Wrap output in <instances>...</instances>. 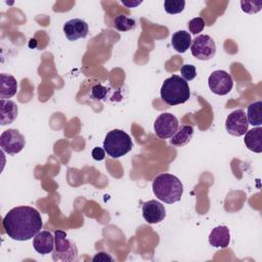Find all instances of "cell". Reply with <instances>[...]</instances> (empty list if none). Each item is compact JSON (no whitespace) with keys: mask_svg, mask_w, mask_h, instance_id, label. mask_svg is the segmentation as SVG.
I'll return each instance as SVG.
<instances>
[{"mask_svg":"<svg viewBox=\"0 0 262 262\" xmlns=\"http://www.w3.org/2000/svg\"><path fill=\"white\" fill-rule=\"evenodd\" d=\"M5 233L14 241L25 242L41 231L43 222L39 211L33 207L19 206L12 208L2 221Z\"/></svg>","mask_w":262,"mask_h":262,"instance_id":"obj_1","label":"cell"},{"mask_svg":"<svg viewBox=\"0 0 262 262\" xmlns=\"http://www.w3.org/2000/svg\"><path fill=\"white\" fill-rule=\"evenodd\" d=\"M152 191L160 201L167 204H174L180 201L182 196L183 184L175 175L164 173L154 179Z\"/></svg>","mask_w":262,"mask_h":262,"instance_id":"obj_2","label":"cell"},{"mask_svg":"<svg viewBox=\"0 0 262 262\" xmlns=\"http://www.w3.org/2000/svg\"><path fill=\"white\" fill-rule=\"evenodd\" d=\"M161 98L168 105L182 104L190 97L188 83L178 75H172L162 84Z\"/></svg>","mask_w":262,"mask_h":262,"instance_id":"obj_3","label":"cell"},{"mask_svg":"<svg viewBox=\"0 0 262 262\" xmlns=\"http://www.w3.org/2000/svg\"><path fill=\"white\" fill-rule=\"evenodd\" d=\"M133 147L131 137L123 130L114 129L110 131L103 140V149L107 156L114 159L128 154Z\"/></svg>","mask_w":262,"mask_h":262,"instance_id":"obj_4","label":"cell"},{"mask_svg":"<svg viewBox=\"0 0 262 262\" xmlns=\"http://www.w3.org/2000/svg\"><path fill=\"white\" fill-rule=\"evenodd\" d=\"M54 249L52 259L54 261L74 262L78 261V250L76 245L67 238V232L63 230L54 231Z\"/></svg>","mask_w":262,"mask_h":262,"instance_id":"obj_5","label":"cell"},{"mask_svg":"<svg viewBox=\"0 0 262 262\" xmlns=\"http://www.w3.org/2000/svg\"><path fill=\"white\" fill-rule=\"evenodd\" d=\"M190 50L192 56L195 58L209 60L214 57L216 53V44L209 35H199L191 41Z\"/></svg>","mask_w":262,"mask_h":262,"instance_id":"obj_6","label":"cell"},{"mask_svg":"<svg viewBox=\"0 0 262 262\" xmlns=\"http://www.w3.org/2000/svg\"><path fill=\"white\" fill-rule=\"evenodd\" d=\"M26 145L24 135L16 129H7L0 135V146L8 155L18 154Z\"/></svg>","mask_w":262,"mask_h":262,"instance_id":"obj_7","label":"cell"},{"mask_svg":"<svg viewBox=\"0 0 262 262\" xmlns=\"http://www.w3.org/2000/svg\"><path fill=\"white\" fill-rule=\"evenodd\" d=\"M179 128L177 118L170 113H163L159 115L154 123V129L157 136L161 139L172 137Z\"/></svg>","mask_w":262,"mask_h":262,"instance_id":"obj_8","label":"cell"},{"mask_svg":"<svg viewBox=\"0 0 262 262\" xmlns=\"http://www.w3.org/2000/svg\"><path fill=\"white\" fill-rule=\"evenodd\" d=\"M208 84L213 93L217 95H226L233 87V80L227 72L217 70L210 75Z\"/></svg>","mask_w":262,"mask_h":262,"instance_id":"obj_9","label":"cell"},{"mask_svg":"<svg viewBox=\"0 0 262 262\" xmlns=\"http://www.w3.org/2000/svg\"><path fill=\"white\" fill-rule=\"evenodd\" d=\"M249 128L247 114L244 110H235L231 112L225 121V129L232 136H243Z\"/></svg>","mask_w":262,"mask_h":262,"instance_id":"obj_10","label":"cell"},{"mask_svg":"<svg viewBox=\"0 0 262 262\" xmlns=\"http://www.w3.org/2000/svg\"><path fill=\"white\" fill-rule=\"evenodd\" d=\"M142 217L149 224L159 223L165 219L166 209L162 203L149 200L142 205Z\"/></svg>","mask_w":262,"mask_h":262,"instance_id":"obj_11","label":"cell"},{"mask_svg":"<svg viewBox=\"0 0 262 262\" xmlns=\"http://www.w3.org/2000/svg\"><path fill=\"white\" fill-rule=\"evenodd\" d=\"M63 33L70 41H76L81 38H86L89 32L88 24L81 18H73L63 25Z\"/></svg>","mask_w":262,"mask_h":262,"instance_id":"obj_12","label":"cell"},{"mask_svg":"<svg viewBox=\"0 0 262 262\" xmlns=\"http://www.w3.org/2000/svg\"><path fill=\"white\" fill-rule=\"evenodd\" d=\"M54 236L50 231H39L33 238V247L35 251L41 255L50 254L54 249Z\"/></svg>","mask_w":262,"mask_h":262,"instance_id":"obj_13","label":"cell"},{"mask_svg":"<svg viewBox=\"0 0 262 262\" xmlns=\"http://www.w3.org/2000/svg\"><path fill=\"white\" fill-rule=\"evenodd\" d=\"M209 243L211 246L215 248H227L230 243L229 229L224 225H220L213 228L209 235Z\"/></svg>","mask_w":262,"mask_h":262,"instance_id":"obj_14","label":"cell"},{"mask_svg":"<svg viewBox=\"0 0 262 262\" xmlns=\"http://www.w3.org/2000/svg\"><path fill=\"white\" fill-rule=\"evenodd\" d=\"M18 108L10 99H0V124L2 126L11 124L17 117Z\"/></svg>","mask_w":262,"mask_h":262,"instance_id":"obj_15","label":"cell"},{"mask_svg":"<svg viewBox=\"0 0 262 262\" xmlns=\"http://www.w3.org/2000/svg\"><path fill=\"white\" fill-rule=\"evenodd\" d=\"M244 142L248 149L260 154L262 152V128L261 126L248 130L245 134Z\"/></svg>","mask_w":262,"mask_h":262,"instance_id":"obj_16","label":"cell"},{"mask_svg":"<svg viewBox=\"0 0 262 262\" xmlns=\"http://www.w3.org/2000/svg\"><path fill=\"white\" fill-rule=\"evenodd\" d=\"M17 91V82L15 78L8 74L0 75V98L8 99Z\"/></svg>","mask_w":262,"mask_h":262,"instance_id":"obj_17","label":"cell"},{"mask_svg":"<svg viewBox=\"0 0 262 262\" xmlns=\"http://www.w3.org/2000/svg\"><path fill=\"white\" fill-rule=\"evenodd\" d=\"M191 41L192 40L190 34L184 30L175 32L171 38V44L173 48L179 53H184L190 47Z\"/></svg>","mask_w":262,"mask_h":262,"instance_id":"obj_18","label":"cell"},{"mask_svg":"<svg viewBox=\"0 0 262 262\" xmlns=\"http://www.w3.org/2000/svg\"><path fill=\"white\" fill-rule=\"evenodd\" d=\"M192 136H193L192 126L183 125L180 128H178L176 133L171 137L170 144L175 146H183L191 140Z\"/></svg>","mask_w":262,"mask_h":262,"instance_id":"obj_19","label":"cell"},{"mask_svg":"<svg viewBox=\"0 0 262 262\" xmlns=\"http://www.w3.org/2000/svg\"><path fill=\"white\" fill-rule=\"evenodd\" d=\"M247 119L252 126L259 127L262 125V101L258 100L248 106Z\"/></svg>","mask_w":262,"mask_h":262,"instance_id":"obj_20","label":"cell"},{"mask_svg":"<svg viewBox=\"0 0 262 262\" xmlns=\"http://www.w3.org/2000/svg\"><path fill=\"white\" fill-rule=\"evenodd\" d=\"M114 26L118 31L126 32V31L133 30L136 27V21L132 17H128L124 14H120L115 17Z\"/></svg>","mask_w":262,"mask_h":262,"instance_id":"obj_21","label":"cell"},{"mask_svg":"<svg viewBox=\"0 0 262 262\" xmlns=\"http://www.w3.org/2000/svg\"><path fill=\"white\" fill-rule=\"evenodd\" d=\"M185 6L184 0H166L164 2L165 11L169 14L180 13Z\"/></svg>","mask_w":262,"mask_h":262,"instance_id":"obj_22","label":"cell"},{"mask_svg":"<svg viewBox=\"0 0 262 262\" xmlns=\"http://www.w3.org/2000/svg\"><path fill=\"white\" fill-rule=\"evenodd\" d=\"M242 10L246 13H257L261 10L262 2L261 1H241Z\"/></svg>","mask_w":262,"mask_h":262,"instance_id":"obj_23","label":"cell"},{"mask_svg":"<svg viewBox=\"0 0 262 262\" xmlns=\"http://www.w3.org/2000/svg\"><path fill=\"white\" fill-rule=\"evenodd\" d=\"M187 26H188L189 32L191 34H193V35H196V34L201 33L204 30L205 21H204V19L202 17L199 16V17H194L191 20H189Z\"/></svg>","mask_w":262,"mask_h":262,"instance_id":"obj_24","label":"cell"},{"mask_svg":"<svg viewBox=\"0 0 262 262\" xmlns=\"http://www.w3.org/2000/svg\"><path fill=\"white\" fill-rule=\"evenodd\" d=\"M180 73L181 78L186 82L191 81L196 77V70L195 67L192 64H183L180 69Z\"/></svg>","mask_w":262,"mask_h":262,"instance_id":"obj_25","label":"cell"},{"mask_svg":"<svg viewBox=\"0 0 262 262\" xmlns=\"http://www.w3.org/2000/svg\"><path fill=\"white\" fill-rule=\"evenodd\" d=\"M106 93H107V89L100 84L94 85L91 89V97L96 100L104 99V97L106 96Z\"/></svg>","mask_w":262,"mask_h":262,"instance_id":"obj_26","label":"cell"},{"mask_svg":"<svg viewBox=\"0 0 262 262\" xmlns=\"http://www.w3.org/2000/svg\"><path fill=\"white\" fill-rule=\"evenodd\" d=\"M92 261L93 262H106V261H110V262H113L114 259L113 257L105 253V252H98L93 258H92Z\"/></svg>","mask_w":262,"mask_h":262,"instance_id":"obj_27","label":"cell"},{"mask_svg":"<svg viewBox=\"0 0 262 262\" xmlns=\"http://www.w3.org/2000/svg\"><path fill=\"white\" fill-rule=\"evenodd\" d=\"M91 156L92 158L95 160V161H102L105 157V151L103 148L101 147H94L92 149V152H91Z\"/></svg>","mask_w":262,"mask_h":262,"instance_id":"obj_28","label":"cell"},{"mask_svg":"<svg viewBox=\"0 0 262 262\" xmlns=\"http://www.w3.org/2000/svg\"><path fill=\"white\" fill-rule=\"evenodd\" d=\"M122 2V4L123 5H126V6H128V7H135V6H137V5H139V4H141L142 3V1H136V2H126V1H121Z\"/></svg>","mask_w":262,"mask_h":262,"instance_id":"obj_29","label":"cell"}]
</instances>
